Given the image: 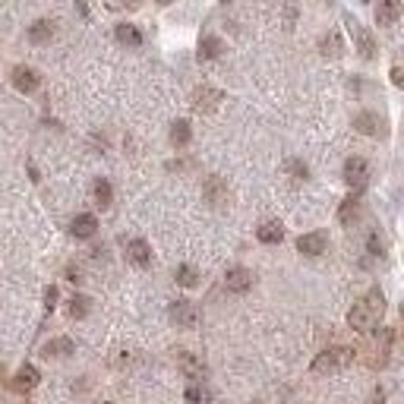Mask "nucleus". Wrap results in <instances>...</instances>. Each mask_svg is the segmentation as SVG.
<instances>
[{
	"mask_svg": "<svg viewBox=\"0 0 404 404\" xmlns=\"http://www.w3.org/2000/svg\"><path fill=\"white\" fill-rule=\"evenodd\" d=\"M221 38H215V35H202V42H199V60H215L221 57Z\"/></svg>",
	"mask_w": 404,
	"mask_h": 404,
	"instance_id": "obj_20",
	"label": "nucleus"
},
{
	"mask_svg": "<svg viewBox=\"0 0 404 404\" xmlns=\"http://www.w3.org/2000/svg\"><path fill=\"white\" fill-rule=\"evenodd\" d=\"M224 284H228V291H234V294H247V291L253 288V272L243 269V265H234V269H228V275H224Z\"/></svg>",
	"mask_w": 404,
	"mask_h": 404,
	"instance_id": "obj_10",
	"label": "nucleus"
},
{
	"mask_svg": "<svg viewBox=\"0 0 404 404\" xmlns=\"http://www.w3.org/2000/svg\"><path fill=\"white\" fill-rule=\"evenodd\" d=\"M126 259H130L133 265H139V269H146V265L152 262V250L146 240H130L126 243Z\"/></svg>",
	"mask_w": 404,
	"mask_h": 404,
	"instance_id": "obj_14",
	"label": "nucleus"
},
{
	"mask_svg": "<svg viewBox=\"0 0 404 404\" xmlns=\"http://www.w3.org/2000/svg\"><path fill=\"white\" fill-rule=\"evenodd\" d=\"M114 38L120 44H126V48H139L142 44V32L139 29H136V25H130V23H120L114 29Z\"/></svg>",
	"mask_w": 404,
	"mask_h": 404,
	"instance_id": "obj_17",
	"label": "nucleus"
},
{
	"mask_svg": "<svg viewBox=\"0 0 404 404\" xmlns=\"http://www.w3.org/2000/svg\"><path fill=\"white\" fill-rule=\"evenodd\" d=\"M256 404H259V401H256Z\"/></svg>",
	"mask_w": 404,
	"mask_h": 404,
	"instance_id": "obj_39",
	"label": "nucleus"
},
{
	"mask_svg": "<svg viewBox=\"0 0 404 404\" xmlns=\"http://www.w3.org/2000/svg\"><path fill=\"white\" fill-rule=\"evenodd\" d=\"M158 3H174V0H158Z\"/></svg>",
	"mask_w": 404,
	"mask_h": 404,
	"instance_id": "obj_36",
	"label": "nucleus"
},
{
	"mask_svg": "<svg viewBox=\"0 0 404 404\" xmlns=\"http://www.w3.org/2000/svg\"><path fill=\"white\" fill-rule=\"evenodd\" d=\"M193 139V130L187 120H174L171 124V146H177V149H183V146H190Z\"/></svg>",
	"mask_w": 404,
	"mask_h": 404,
	"instance_id": "obj_22",
	"label": "nucleus"
},
{
	"mask_svg": "<svg viewBox=\"0 0 404 404\" xmlns=\"http://www.w3.org/2000/svg\"><path fill=\"white\" fill-rule=\"evenodd\" d=\"M392 341H395V332L392 329H379L376 335H373L366 345L357 351V357H360L370 370H382L388 363V354H392Z\"/></svg>",
	"mask_w": 404,
	"mask_h": 404,
	"instance_id": "obj_2",
	"label": "nucleus"
},
{
	"mask_svg": "<svg viewBox=\"0 0 404 404\" xmlns=\"http://www.w3.org/2000/svg\"><path fill=\"white\" fill-rule=\"evenodd\" d=\"M38 382H42V373L35 370V366H23V370H19L16 376L10 379V388H13V392H19V395H25V392H32Z\"/></svg>",
	"mask_w": 404,
	"mask_h": 404,
	"instance_id": "obj_13",
	"label": "nucleus"
},
{
	"mask_svg": "<svg viewBox=\"0 0 404 404\" xmlns=\"http://www.w3.org/2000/svg\"><path fill=\"white\" fill-rule=\"evenodd\" d=\"M13 85H16V92H23V95H32L35 89H38V73H35L32 66H13Z\"/></svg>",
	"mask_w": 404,
	"mask_h": 404,
	"instance_id": "obj_11",
	"label": "nucleus"
},
{
	"mask_svg": "<svg viewBox=\"0 0 404 404\" xmlns=\"http://www.w3.org/2000/svg\"><path fill=\"white\" fill-rule=\"evenodd\" d=\"M382 316H386V297H382V291H370V294H363V297L351 306L347 325L354 332H376Z\"/></svg>",
	"mask_w": 404,
	"mask_h": 404,
	"instance_id": "obj_1",
	"label": "nucleus"
},
{
	"mask_svg": "<svg viewBox=\"0 0 404 404\" xmlns=\"http://www.w3.org/2000/svg\"><path fill=\"white\" fill-rule=\"evenodd\" d=\"M398 16H401V0H379V7H376V23L392 25V23H398Z\"/></svg>",
	"mask_w": 404,
	"mask_h": 404,
	"instance_id": "obj_15",
	"label": "nucleus"
},
{
	"mask_svg": "<svg viewBox=\"0 0 404 404\" xmlns=\"http://www.w3.org/2000/svg\"><path fill=\"white\" fill-rule=\"evenodd\" d=\"M392 83H395L398 89H404V66H392Z\"/></svg>",
	"mask_w": 404,
	"mask_h": 404,
	"instance_id": "obj_32",
	"label": "nucleus"
},
{
	"mask_svg": "<svg viewBox=\"0 0 404 404\" xmlns=\"http://www.w3.org/2000/svg\"><path fill=\"white\" fill-rule=\"evenodd\" d=\"M221 92L218 89H212V85H199L196 92H193V107H196L199 114H212L215 107L221 105Z\"/></svg>",
	"mask_w": 404,
	"mask_h": 404,
	"instance_id": "obj_7",
	"label": "nucleus"
},
{
	"mask_svg": "<svg viewBox=\"0 0 404 404\" xmlns=\"http://www.w3.org/2000/svg\"><path fill=\"white\" fill-rule=\"evenodd\" d=\"M180 363H183V366H187V373H190V376H202V363H199L196 357L183 354V357H180Z\"/></svg>",
	"mask_w": 404,
	"mask_h": 404,
	"instance_id": "obj_28",
	"label": "nucleus"
},
{
	"mask_svg": "<svg viewBox=\"0 0 404 404\" xmlns=\"http://www.w3.org/2000/svg\"><path fill=\"white\" fill-rule=\"evenodd\" d=\"M51 38H54V23H51V19H38V23H32V29H29V42L32 44H48Z\"/></svg>",
	"mask_w": 404,
	"mask_h": 404,
	"instance_id": "obj_18",
	"label": "nucleus"
},
{
	"mask_svg": "<svg viewBox=\"0 0 404 404\" xmlns=\"http://www.w3.org/2000/svg\"><path fill=\"white\" fill-rule=\"evenodd\" d=\"M354 130L363 133V136H382L386 133V120L379 114H373V111H360L354 117Z\"/></svg>",
	"mask_w": 404,
	"mask_h": 404,
	"instance_id": "obj_9",
	"label": "nucleus"
},
{
	"mask_svg": "<svg viewBox=\"0 0 404 404\" xmlns=\"http://www.w3.org/2000/svg\"><path fill=\"white\" fill-rule=\"evenodd\" d=\"M329 247V234L325 231H310V234H300L297 237V250L304 256H322Z\"/></svg>",
	"mask_w": 404,
	"mask_h": 404,
	"instance_id": "obj_8",
	"label": "nucleus"
},
{
	"mask_svg": "<svg viewBox=\"0 0 404 404\" xmlns=\"http://www.w3.org/2000/svg\"><path fill=\"white\" fill-rule=\"evenodd\" d=\"M319 51H322V54H325V57H341V35H338V32L322 35Z\"/></svg>",
	"mask_w": 404,
	"mask_h": 404,
	"instance_id": "obj_25",
	"label": "nucleus"
},
{
	"mask_svg": "<svg viewBox=\"0 0 404 404\" xmlns=\"http://www.w3.org/2000/svg\"><path fill=\"white\" fill-rule=\"evenodd\" d=\"M126 3H130V7H139V3H142V0H126Z\"/></svg>",
	"mask_w": 404,
	"mask_h": 404,
	"instance_id": "obj_35",
	"label": "nucleus"
},
{
	"mask_svg": "<svg viewBox=\"0 0 404 404\" xmlns=\"http://www.w3.org/2000/svg\"><path fill=\"white\" fill-rule=\"evenodd\" d=\"M401 319H404V306H401Z\"/></svg>",
	"mask_w": 404,
	"mask_h": 404,
	"instance_id": "obj_37",
	"label": "nucleus"
},
{
	"mask_svg": "<svg viewBox=\"0 0 404 404\" xmlns=\"http://www.w3.org/2000/svg\"><path fill=\"white\" fill-rule=\"evenodd\" d=\"M95 231H98V218H95L92 212L76 215L73 221H70V234H73L76 240H89V237H95Z\"/></svg>",
	"mask_w": 404,
	"mask_h": 404,
	"instance_id": "obj_12",
	"label": "nucleus"
},
{
	"mask_svg": "<svg viewBox=\"0 0 404 404\" xmlns=\"http://www.w3.org/2000/svg\"><path fill=\"white\" fill-rule=\"evenodd\" d=\"M382 250H386V247H382L379 234H370V253H373V256H382Z\"/></svg>",
	"mask_w": 404,
	"mask_h": 404,
	"instance_id": "obj_31",
	"label": "nucleus"
},
{
	"mask_svg": "<svg viewBox=\"0 0 404 404\" xmlns=\"http://www.w3.org/2000/svg\"><path fill=\"white\" fill-rule=\"evenodd\" d=\"M174 278H177V284H180V288H196V284H199V272L193 269V265H180Z\"/></svg>",
	"mask_w": 404,
	"mask_h": 404,
	"instance_id": "obj_27",
	"label": "nucleus"
},
{
	"mask_svg": "<svg viewBox=\"0 0 404 404\" xmlns=\"http://www.w3.org/2000/svg\"><path fill=\"white\" fill-rule=\"evenodd\" d=\"M345 183L351 190L360 196L366 190V183H370V165H366V158H347L345 161Z\"/></svg>",
	"mask_w": 404,
	"mask_h": 404,
	"instance_id": "obj_5",
	"label": "nucleus"
},
{
	"mask_svg": "<svg viewBox=\"0 0 404 404\" xmlns=\"http://www.w3.org/2000/svg\"><path fill=\"white\" fill-rule=\"evenodd\" d=\"M373 404H386V398H382V392H373Z\"/></svg>",
	"mask_w": 404,
	"mask_h": 404,
	"instance_id": "obj_34",
	"label": "nucleus"
},
{
	"mask_svg": "<svg viewBox=\"0 0 404 404\" xmlns=\"http://www.w3.org/2000/svg\"><path fill=\"white\" fill-rule=\"evenodd\" d=\"M256 237H259V243H281V240H284V224L281 221H262L259 228H256Z\"/></svg>",
	"mask_w": 404,
	"mask_h": 404,
	"instance_id": "obj_16",
	"label": "nucleus"
},
{
	"mask_svg": "<svg viewBox=\"0 0 404 404\" xmlns=\"http://www.w3.org/2000/svg\"><path fill=\"white\" fill-rule=\"evenodd\" d=\"M354 357H357V351L354 347H345V345H338V347H329V351H322L319 357L313 360V366L310 370L313 373H335V370H345L347 363H354Z\"/></svg>",
	"mask_w": 404,
	"mask_h": 404,
	"instance_id": "obj_3",
	"label": "nucleus"
},
{
	"mask_svg": "<svg viewBox=\"0 0 404 404\" xmlns=\"http://www.w3.org/2000/svg\"><path fill=\"white\" fill-rule=\"evenodd\" d=\"M357 215H360V196H357V193H351V196L341 202V208H338V221L341 224H354Z\"/></svg>",
	"mask_w": 404,
	"mask_h": 404,
	"instance_id": "obj_19",
	"label": "nucleus"
},
{
	"mask_svg": "<svg viewBox=\"0 0 404 404\" xmlns=\"http://www.w3.org/2000/svg\"><path fill=\"white\" fill-rule=\"evenodd\" d=\"M92 199H95V206H98V208H107V206H111V199H114V190H111V183H107L105 177L92 183Z\"/></svg>",
	"mask_w": 404,
	"mask_h": 404,
	"instance_id": "obj_23",
	"label": "nucleus"
},
{
	"mask_svg": "<svg viewBox=\"0 0 404 404\" xmlns=\"http://www.w3.org/2000/svg\"><path fill=\"white\" fill-rule=\"evenodd\" d=\"M54 304H57V288H48V291H44V310L51 313V310H54Z\"/></svg>",
	"mask_w": 404,
	"mask_h": 404,
	"instance_id": "obj_30",
	"label": "nucleus"
},
{
	"mask_svg": "<svg viewBox=\"0 0 404 404\" xmlns=\"http://www.w3.org/2000/svg\"><path fill=\"white\" fill-rule=\"evenodd\" d=\"M206 199L212 206H221L224 199H228V187H224L221 177H208L206 180Z\"/></svg>",
	"mask_w": 404,
	"mask_h": 404,
	"instance_id": "obj_21",
	"label": "nucleus"
},
{
	"mask_svg": "<svg viewBox=\"0 0 404 404\" xmlns=\"http://www.w3.org/2000/svg\"><path fill=\"white\" fill-rule=\"evenodd\" d=\"M105 404H111V401H105Z\"/></svg>",
	"mask_w": 404,
	"mask_h": 404,
	"instance_id": "obj_38",
	"label": "nucleus"
},
{
	"mask_svg": "<svg viewBox=\"0 0 404 404\" xmlns=\"http://www.w3.org/2000/svg\"><path fill=\"white\" fill-rule=\"evenodd\" d=\"M288 171L294 174L297 180H306V174H310V171H306V165H300L297 158H291V161H288Z\"/></svg>",
	"mask_w": 404,
	"mask_h": 404,
	"instance_id": "obj_29",
	"label": "nucleus"
},
{
	"mask_svg": "<svg viewBox=\"0 0 404 404\" xmlns=\"http://www.w3.org/2000/svg\"><path fill=\"white\" fill-rule=\"evenodd\" d=\"M92 310V300L85 297V294H76L73 300H70V306H66V313H70V319H85Z\"/></svg>",
	"mask_w": 404,
	"mask_h": 404,
	"instance_id": "obj_24",
	"label": "nucleus"
},
{
	"mask_svg": "<svg viewBox=\"0 0 404 404\" xmlns=\"http://www.w3.org/2000/svg\"><path fill=\"white\" fill-rule=\"evenodd\" d=\"M167 316H171L174 325H183V329H193V325L199 322V310H196V304H190V300H177V304H171Z\"/></svg>",
	"mask_w": 404,
	"mask_h": 404,
	"instance_id": "obj_6",
	"label": "nucleus"
},
{
	"mask_svg": "<svg viewBox=\"0 0 404 404\" xmlns=\"http://www.w3.org/2000/svg\"><path fill=\"white\" fill-rule=\"evenodd\" d=\"M187 401H190V404H199V401H202V392H199L196 386H190V388H187Z\"/></svg>",
	"mask_w": 404,
	"mask_h": 404,
	"instance_id": "obj_33",
	"label": "nucleus"
},
{
	"mask_svg": "<svg viewBox=\"0 0 404 404\" xmlns=\"http://www.w3.org/2000/svg\"><path fill=\"white\" fill-rule=\"evenodd\" d=\"M73 354V341L70 338H54L44 347V357H70Z\"/></svg>",
	"mask_w": 404,
	"mask_h": 404,
	"instance_id": "obj_26",
	"label": "nucleus"
},
{
	"mask_svg": "<svg viewBox=\"0 0 404 404\" xmlns=\"http://www.w3.org/2000/svg\"><path fill=\"white\" fill-rule=\"evenodd\" d=\"M345 23H347V32H351V38H354V44H357V54H360L363 60L376 57V38H373L370 29L360 25L354 16H345Z\"/></svg>",
	"mask_w": 404,
	"mask_h": 404,
	"instance_id": "obj_4",
	"label": "nucleus"
}]
</instances>
